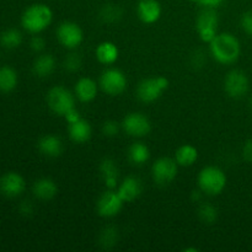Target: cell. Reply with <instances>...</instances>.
<instances>
[{
	"label": "cell",
	"instance_id": "1",
	"mask_svg": "<svg viewBox=\"0 0 252 252\" xmlns=\"http://www.w3.org/2000/svg\"><path fill=\"white\" fill-rule=\"evenodd\" d=\"M209 49L213 58L224 65L235 63L241 54L240 41L229 32L217 34L209 43Z\"/></svg>",
	"mask_w": 252,
	"mask_h": 252
},
{
	"label": "cell",
	"instance_id": "2",
	"mask_svg": "<svg viewBox=\"0 0 252 252\" xmlns=\"http://www.w3.org/2000/svg\"><path fill=\"white\" fill-rule=\"evenodd\" d=\"M53 20V11L51 7L42 2L30 5L25 9L21 16V25L30 33H39L44 31Z\"/></svg>",
	"mask_w": 252,
	"mask_h": 252
},
{
	"label": "cell",
	"instance_id": "3",
	"mask_svg": "<svg viewBox=\"0 0 252 252\" xmlns=\"http://www.w3.org/2000/svg\"><path fill=\"white\" fill-rule=\"evenodd\" d=\"M198 186L202 193L218 196L226 186V175L220 167L206 166L198 174Z\"/></svg>",
	"mask_w": 252,
	"mask_h": 252
},
{
	"label": "cell",
	"instance_id": "4",
	"mask_svg": "<svg viewBox=\"0 0 252 252\" xmlns=\"http://www.w3.org/2000/svg\"><path fill=\"white\" fill-rule=\"evenodd\" d=\"M47 105L52 112L65 117L68 113L75 110V97L64 86H54L47 94Z\"/></svg>",
	"mask_w": 252,
	"mask_h": 252
},
{
	"label": "cell",
	"instance_id": "5",
	"mask_svg": "<svg viewBox=\"0 0 252 252\" xmlns=\"http://www.w3.org/2000/svg\"><path fill=\"white\" fill-rule=\"evenodd\" d=\"M219 16L214 7H204L196 20V29L203 42L211 43L217 36Z\"/></svg>",
	"mask_w": 252,
	"mask_h": 252
},
{
	"label": "cell",
	"instance_id": "6",
	"mask_svg": "<svg viewBox=\"0 0 252 252\" xmlns=\"http://www.w3.org/2000/svg\"><path fill=\"white\" fill-rule=\"evenodd\" d=\"M169 88V80L165 76L144 79L137 88V96L142 102L150 103L157 101Z\"/></svg>",
	"mask_w": 252,
	"mask_h": 252
},
{
	"label": "cell",
	"instance_id": "7",
	"mask_svg": "<svg viewBox=\"0 0 252 252\" xmlns=\"http://www.w3.org/2000/svg\"><path fill=\"white\" fill-rule=\"evenodd\" d=\"M177 171H179V164L176 160L162 157L153 164V180L159 186H167L176 179Z\"/></svg>",
	"mask_w": 252,
	"mask_h": 252
},
{
	"label": "cell",
	"instance_id": "8",
	"mask_svg": "<svg viewBox=\"0 0 252 252\" xmlns=\"http://www.w3.org/2000/svg\"><path fill=\"white\" fill-rule=\"evenodd\" d=\"M127 78L125 73L117 68H108L101 74L100 86L110 96H118L127 89Z\"/></svg>",
	"mask_w": 252,
	"mask_h": 252
},
{
	"label": "cell",
	"instance_id": "9",
	"mask_svg": "<svg viewBox=\"0 0 252 252\" xmlns=\"http://www.w3.org/2000/svg\"><path fill=\"white\" fill-rule=\"evenodd\" d=\"M224 89L230 97H244L250 89V81L245 71L240 69H233L229 71L224 79Z\"/></svg>",
	"mask_w": 252,
	"mask_h": 252
},
{
	"label": "cell",
	"instance_id": "10",
	"mask_svg": "<svg viewBox=\"0 0 252 252\" xmlns=\"http://www.w3.org/2000/svg\"><path fill=\"white\" fill-rule=\"evenodd\" d=\"M57 38L65 48L75 49L83 42L84 32L75 22L64 21L57 29Z\"/></svg>",
	"mask_w": 252,
	"mask_h": 252
},
{
	"label": "cell",
	"instance_id": "11",
	"mask_svg": "<svg viewBox=\"0 0 252 252\" xmlns=\"http://www.w3.org/2000/svg\"><path fill=\"white\" fill-rule=\"evenodd\" d=\"M123 203L125 202L122 201L117 191L107 189L98 197L97 203H96V211H97L98 216L102 218H113L122 211Z\"/></svg>",
	"mask_w": 252,
	"mask_h": 252
},
{
	"label": "cell",
	"instance_id": "12",
	"mask_svg": "<svg viewBox=\"0 0 252 252\" xmlns=\"http://www.w3.org/2000/svg\"><path fill=\"white\" fill-rule=\"evenodd\" d=\"M121 126L128 135L134 138L145 137L152 130V123L149 118L139 112H132L126 116Z\"/></svg>",
	"mask_w": 252,
	"mask_h": 252
},
{
	"label": "cell",
	"instance_id": "13",
	"mask_svg": "<svg viewBox=\"0 0 252 252\" xmlns=\"http://www.w3.org/2000/svg\"><path fill=\"white\" fill-rule=\"evenodd\" d=\"M26 189V181L19 172L9 171L0 177V193L7 198H16Z\"/></svg>",
	"mask_w": 252,
	"mask_h": 252
},
{
	"label": "cell",
	"instance_id": "14",
	"mask_svg": "<svg viewBox=\"0 0 252 252\" xmlns=\"http://www.w3.org/2000/svg\"><path fill=\"white\" fill-rule=\"evenodd\" d=\"M161 5L158 0H139L137 5V14L144 24H155L161 16Z\"/></svg>",
	"mask_w": 252,
	"mask_h": 252
},
{
	"label": "cell",
	"instance_id": "15",
	"mask_svg": "<svg viewBox=\"0 0 252 252\" xmlns=\"http://www.w3.org/2000/svg\"><path fill=\"white\" fill-rule=\"evenodd\" d=\"M142 181L135 176H128L118 186L117 192L123 202H133L142 193Z\"/></svg>",
	"mask_w": 252,
	"mask_h": 252
},
{
	"label": "cell",
	"instance_id": "16",
	"mask_svg": "<svg viewBox=\"0 0 252 252\" xmlns=\"http://www.w3.org/2000/svg\"><path fill=\"white\" fill-rule=\"evenodd\" d=\"M32 192H33L34 197H37L38 199L49 201L57 196L58 186H57L56 181L49 177H42V179L34 181L33 186H32Z\"/></svg>",
	"mask_w": 252,
	"mask_h": 252
},
{
	"label": "cell",
	"instance_id": "17",
	"mask_svg": "<svg viewBox=\"0 0 252 252\" xmlns=\"http://www.w3.org/2000/svg\"><path fill=\"white\" fill-rule=\"evenodd\" d=\"M98 93V86L95 80L90 78L79 79L75 84V96L81 102H91L96 98Z\"/></svg>",
	"mask_w": 252,
	"mask_h": 252
},
{
	"label": "cell",
	"instance_id": "18",
	"mask_svg": "<svg viewBox=\"0 0 252 252\" xmlns=\"http://www.w3.org/2000/svg\"><path fill=\"white\" fill-rule=\"evenodd\" d=\"M38 150L47 158H58L63 153V142L57 135L47 134L39 139Z\"/></svg>",
	"mask_w": 252,
	"mask_h": 252
},
{
	"label": "cell",
	"instance_id": "19",
	"mask_svg": "<svg viewBox=\"0 0 252 252\" xmlns=\"http://www.w3.org/2000/svg\"><path fill=\"white\" fill-rule=\"evenodd\" d=\"M68 130L70 139L79 144L88 142L93 134V128H91L90 123L83 118H79L75 122L69 123Z\"/></svg>",
	"mask_w": 252,
	"mask_h": 252
},
{
	"label": "cell",
	"instance_id": "20",
	"mask_svg": "<svg viewBox=\"0 0 252 252\" xmlns=\"http://www.w3.org/2000/svg\"><path fill=\"white\" fill-rule=\"evenodd\" d=\"M100 172L107 189H115L118 185V167L115 160L105 158L100 164Z\"/></svg>",
	"mask_w": 252,
	"mask_h": 252
},
{
	"label": "cell",
	"instance_id": "21",
	"mask_svg": "<svg viewBox=\"0 0 252 252\" xmlns=\"http://www.w3.org/2000/svg\"><path fill=\"white\" fill-rule=\"evenodd\" d=\"M95 53L97 61L100 63L105 64V65H111V64L116 63L118 59V56H120L118 47L113 42L110 41H105L98 44Z\"/></svg>",
	"mask_w": 252,
	"mask_h": 252
},
{
	"label": "cell",
	"instance_id": "22",
	"mask_svg": "<svg viewBox=\"0 0 252 252\" xmlns=\"http://www.w3.org/2000/svg\"><path fill=\"white\" fill-rule=\"evenodd\" d=\"M56 69V59L52 54H42L33 62L32 70L38 78H48Z\"/></svg>",
	"mask_w": 252,
	"mask_h": 252
},
{
	"label": "cell",
	"instance_id": "23",
	"mask_svg": "<svg viewBox=\"0 0 252 252\" xmlns=\"http://www.w3.org/2000/svg\"><path fill=\"white\" fill-rule=\"evenodd\" d=\"M19 75L14 68L9 65L0 66V93H11L16 89Z\"/></svg>",
	"mask_w": 252,
	"mask_h": 252
},
{
	"label": "cell",
	"instance_id": "24",
	"mask_svg": "<svg viewBox=\"0 0 252 252\" xmlns=\"http://www.w3.org/2000/svg\"><path fill=\"white\" fill-rule=\"evenodd\" d=\"M197 159H198V150L191 144L181 145L175 154V160L179 166H192L197 161Z\"/></svg>",
	"mask_w": 252,
	"mask_h": 252
},
{
	"label": "cell",
	"instance_id": "25",
	"mask_svg": "<svg viewBox=\"0 0 252 252\" xmlns=\"http://www.w3.org/2000/svg\"><path fill=\"white\" fill-rule=\"evenodd\" d=\"M128 158L134 165H143L149 160L150 150L144 143L135 142L130 145L128 150Z\"/></svg>",
	"mask_w": 252,
	"mask_h": 252
},
{
	"label": "cell",
	"instance_id": "26",
	"mask_svg": "<svg viewBox=\"0 0 252 252\" xmlns=\"http://www.w3.org/2000/svg\"><path fill=\"white\" fill-rule=\"evenodd\" d=\"M22 33L17 29H7L0 34V44L5 49H16L22 43Z\"/></svg>",
	"mask_w": 252,
	"mask_h": 252
},
{
	"label": "cell",
	"instance_id": "27",
	"mask_svg": "<svg viewBox=\"0 0 252 252\" xmlns=\"http://www.w3.org/2000/svg\"><path fill=\"white\" fill-rule=\"evenodd\" d=\"M122 7L120 5L110 2V4H106L102 6L100 11V19L106 24H113V22L118 21L122 17Z\"/></svg>",
	"mask_w": 252,
	"mask_h": 252
},
{
	"label": "cell",
	"instance_id": "28",
	"mask_svg": "<svg viewBox=\"0 0 252 252\" xmlns=\"http://www.w3.org/2000/svg\"><path fill=\"white\" fill-rule=\"evenodd\" d=\"M118 241V231L117 229L113 226H106L102 231H101L100 236H98V244L101 248L106 249H112L113 246L117 244Z\"/></svg>",
	"mask_w": 252,
	"mask_h": 252
},
{
	"label": "cell",
	"instance_id": "29",
	"mask_svg": "<svg viewBox=\"0 0 252 252\" xmlns=\"http://www.w3.org/2000/svg\"><path fill=\"white\" fill-rule=\"evenodd\" d=\"M198 217L204 224H213L218 219V211L209 203H203L198 208Z\"/></svg>",
	"mask_w": 252,
	"mask_h": 252
},
{
	"label": "cell",
	"instance_id": "30",
	"mask_svg": "<svg viewBox=\"0 0 252 252\" xmlns=\"http://www.w3.org/2000/svg\"><path fill=\"white\" fill-rule=\"evenodd\" d=\"M83 65V61H81V57L78 53H70L65 57L64 59L63 66L65 70L74 73V71H78L79 69Z\"/></svg>",
	"mask_w": 252,
	"mask_h": 252
},
{
	"label": "cell",
	"instance_id": "31",
	"mask_svg": "<svg viewBox=\"0 0 252 252\" xmlns=\"http://www.w3.org/2000/svg\"><path fill=\"white\" fill-rule=\"evenodd\" d=\"M120 130V125L116 121H107L102 126V133L106 137H115L118 134Z\"/></svg>",
	"mask_w": 252,
	"mask_h": 252
},
{
	"label": "cell",
	"instance_id": "32",
	"mask_svg": "<svg viewBox=\"0 0 252 252\" xmlns=\"http://www.w3.org/2000/svg\"><path fill=\"white\" fill-rule=\"evenodd\" d=\"M241 27L244 31L252 37V11H248L241 16Z\"/></svg>",
	"mask_w": 252,
	"mask_h": 252
},
{
	"label": "cell",
	"instance_id": "33",
	"mask_svg": "<svg viewBox=\"0 0 252 252\" xmlns=\"http://www.w3.org/2000/svg\"><path fill=\"white\" fill-rule=\"evenodd\" d=\"M30 47H31L32 51L34 52H42L46 47V41H44L43 37L41 36H33L30 41Z\"/></svg>",
	"mask_w": 252,
	"mask_h": 252
},
{
	"label": "cell",
	"instance_id": "34",
	"mask_svg": "<svg viewBox=\"0 0 252 252\" xmlns=\"http://www.w3.org/2000/svg\"><path fill=\"white\" fill-rule=\"evenodd\" d=\"M19 212L25 217L32 216V213H33V204H32V202L30 201L21 202L19 206Z\"/></svg>",
	"mask_w": 252,
	"mask_h": 252
},
{
	"label": "cell",
	"instance_id": "35",
	"mask_svg": "<svg viewBox=\"0 0 252 252\" xmlns=\"http://www.w3.org/2000/svg\"><path fill=\"white\" fill-rule=\"evenodd\" d=\"M243 157L248 162L252 164V138L246 140L243 147Z\"/></svg>",
	"mask_w": 252,
	"mask_h": 252
},
{
	"label": "cell",
	"instance_id": "36",
	"mask_svg": "<svg viewBox=\"0 0 252 252\" xmlns=\"http://www.w3.org/2000/svg\"><path fill=\"white\" fill-rule=\"evenodd\" d=\"M223 2L224 0H201L199 4L203 7H214V9H217V7L220 6Z\"/></svg>",
	"mask_w": 252,
	"mask_h": 252
},
{
	"label": "cell",
	"instance_id": "37",
	"mask_svg": "<svg viewBox=\"0 0 252 252\" xmlns=\"http://www.w3.org/2000/svg\"><path fill=\"white\" fill-rule=\"evenodd\" d=\"M189 1H192V2H199L201 0H189Z\"/></svg>",
	"mask_w": 252,
	"mask_h": 252
},
{
	"label": "cell",
	"instance_id": "38",
	"mask_svg": "<svg viewBox=\"0 0 252 252\" xmlns=\"http://www.w3.org/2000/svg\"><path fill=\"white\" fill-rule=\"evenodd\" d=\"M249 103H250V107H251V110H252V96H251V98H250V102H249Z\"/></svg>",
	"mask_w": 252,
	"mask_h": 252
}]
</instances>
